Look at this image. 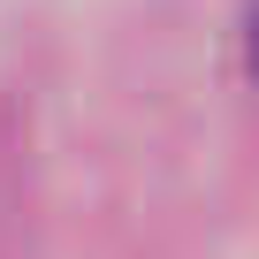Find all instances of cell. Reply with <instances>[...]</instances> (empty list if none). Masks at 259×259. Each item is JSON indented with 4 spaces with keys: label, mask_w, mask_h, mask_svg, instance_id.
<instances>
[{
    "label": "cell",
    "mask_w": 259,
    "mask_h": 259,
    "mask_svg": "<svg viewBox=\"0 0 259 259\" xmlns=\"http://www.w3.org/2000/svg\"><path fill=\"white\" fill-rule=\"evenodd\" d=\"M244 69L259 76V8H251V23H244Z\"/></svg>",
    "instance_id": "obj_1"
}]
</instances>
